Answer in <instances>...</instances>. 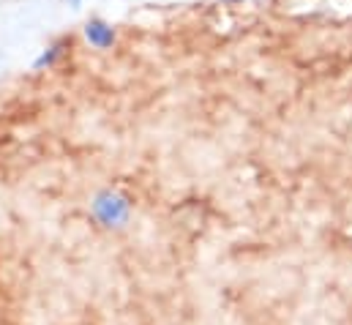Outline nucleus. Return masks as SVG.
<instances>
[{"instance_id":"obj_1","label":"nucleus","mask_w":352,"mask_h":325,"mask_svg":"<svg viewBox=\"0 0 352 325\" xmlns=\"http://www.w3.org/2000/svg\"><path fill=\"white\" fill-rule=\"evenodd\" d=\"M85 36H88L90 44H93V47H98V50H107V47H112V41H115L112 28H109L107 22H101V19H93V22H88Z\"/></svg>"},{"instance_id":"obj_2","label":"nucleus","mask_w":352,"mask_h":325,"mask_svg":"<svg viewBox=\"0 0 352 325\" xmlns=\"http://www.w3.org/2000/svg\"><path fill=\"white\" fill-rule=\"evenodd\" d=\"M96 211L107 219V222H118L126 216V202L120 197H112V194H101L98 202H96Z\"/></svg>"},{"instance_id":"obj_3","label":"nucleus","mask_w":352,"mask_h":325,"mask_svg":"<svg viewBox=\"0 0 352 325\" xmlns=\"http://www.w3.org/2000/svg\"><path fill=\"white\" fill-rule=\"evenodd\" d=\"M58 55H60V47H52V52H50V55H44V58H41L36 66H50V63H52Z\"/></svg>"},{"instance_id":"obj_4","label":"nucleus","mask_w":352,"mask_h":325,"mask_svg":"<svg viewBox=\"0 0 352 325\" xmlns=\"http://www.w3.org/2000/svg\"><path fill=\"white\" fill-rule=\"evenodd\" d=\"M69 6H74V8H80V6H82V0H69Z\"/></svg>"}]
</instances>
